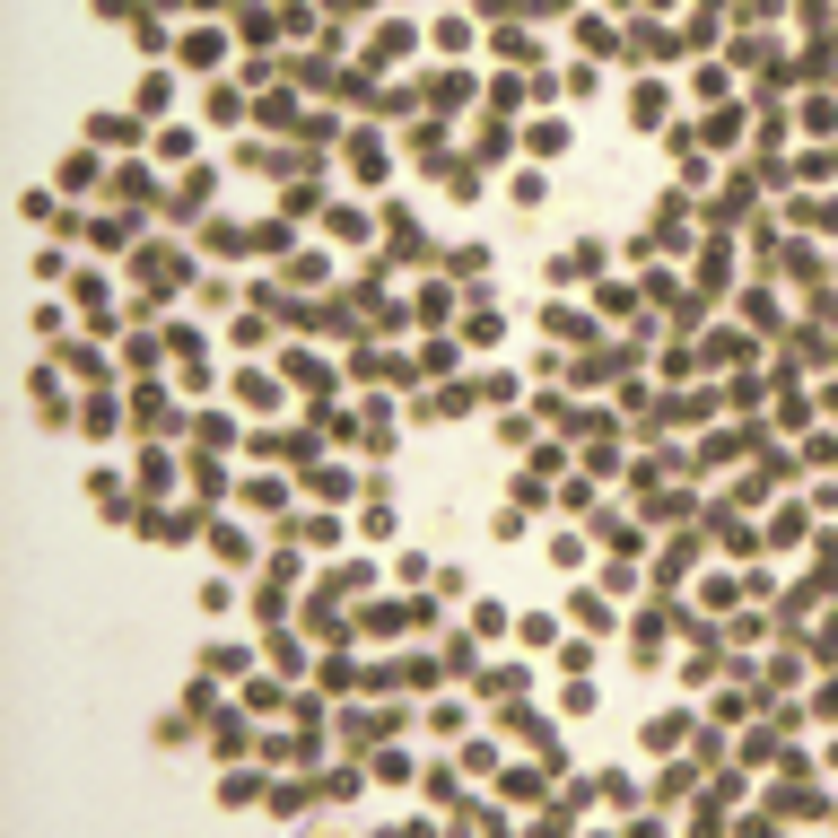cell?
I'll return each mask as SVG.
<instances>
[{
	"label": "cell",
	"instance_id": "obj_1",
	"mask_svg": "<svg viewBox=\"0 0 838 838\" xmlns=\"http://www.w3.org/2000/svg\"><path fill=\"white\" fill-rule=\"evenodd\" d=\"M88 140H97V149H131V140H140V114H97Z\"/></svg>",
	"mask_w": 838,
	"mask_h": 838
},
{
	"label": "cell",
	"instance_id": "obj_2",
	"mask_svg": "<svg viewBox=\"0 0 838 838\" xmlns=\"http://www.w3.org/2000/svg\"><path fill=\"white\" fill-rule=\"evenodd\" d=\"M524 149H533V158H559V149H568V123H533V131H524Z\"/></svg>",
	"mask_w": 838,
	"mask_h": 838
}]
</instances>
